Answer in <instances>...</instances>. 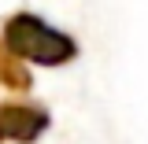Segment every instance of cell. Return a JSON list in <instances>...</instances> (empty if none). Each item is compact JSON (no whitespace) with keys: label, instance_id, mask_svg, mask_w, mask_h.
<instances>
[{"label":"cell","instance_id":"6da1fadb","mask_svg":"<svg viewBox=\"0 0 148 144\" xmlns=\"http://www.w3.org/2000/svg\"><path fill=\"white\" fill-rule=\"evenodd\" d=\"M4 48L15 59H30V63H45V67L71 63L78 55L74 37H67L63 30L48 26L45 18L30 15V11H18L4 22Z\"/></svg>","mask_w":148,"mask_h":144},{"label":"cell","instance_id":"7a4b0ae2","mask_svg":"<svg viewBox=\"0 0 148 144\" xmlns=\"http://www.w3.org/2000/svg\"><path fill=\"white\" fill-rule=\"evenodd\" d=\"M45 129H48L45 107H30V104H8V107H0V141L30 144Z\"/></svg>","mask_w":148,"mask_h":144}]
</instances>
